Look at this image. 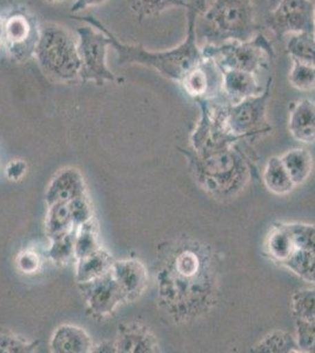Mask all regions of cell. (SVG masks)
<instances>
[{"instance_id":"6da1fadb","label":"cell","mask_w":315,"mask_h":353,"mask_svg":"<svg viewBox=\"0 0 315 353\" xmlns=\"http://www.w3.org/2000/svg\"><path fill=\"white\" fill-rule=\"evenodd\" d=\"M207 0H188L186 8L187 16V34L184 41L176 48L168 51H148L141 45L124 44L116 38L110 28H106L94 16H74L77 21H81L100 31L110 38L111 48L118 53V64H139L154 68L161 76L171 81L181 83L185 76L192 68H196L204 61L205 57L201 51L196 37V17L206 5Z\"/></svg>"},{"instance_id":"7a4b0ae2","label":"cell","mask_w":315,"mask_h":353,"mask_svg":"<svg viewBox=\"0 0 315 353\" xmlns=\"http://www.w3.org/2000/svg\"><path fill=\"white\" fill-rule=\"evenodd\" d=\"M261 31L253 0H207L196 17V37L200 48L247 41Z\"/></svg>"},{"instance_id":"3957f363","label":"cell","mask_w":315,"mask_h":353,"mask_svg":"<svg viewBox=\"0 0 315 353\" xmlns=\"http://www.w3.org/2000/svg\"><path fill=\"white\" fill-rule=\"evenodd\" d=\"M36 59L45 76L59 83L80 79L78 37L57 23H45L40 28Z\"/></svg>"},{"instance_id":"277c9868","label":"cell","mask_w":315,"mask_h":353,"mask_svg":"<svg viewBox=\"0 0 315 353\" xmlns=\"http://www.w3.org/2000/svg\"><path fill=\"white\" fill-rule=\"evenodd\" d=\"M205 58L216 61L221 70H238L258 74L267 70L276 58V51L263 31L247 41H227L201 46Z\"/></svg>"},{"instance_id":"5b68a950","label":"cell","mask_w":315,"mask_h":353,"mask_svg":"<svg viewBox=\"0 0 315 353\" xmlns=\"http://www.w3.org/2000/svg\"><path fill=\"white\" fill-rule=\"evenodd\" d=\"M273 77L268 79L265 91L256 97H250L236 104H227L220 101L223 123L234 136L248 138L260 133L270 132L272 128L266 118V108L271 97Z\"/></svg>"},{"instance_id":"8992f818","label":"cell","mask_w":315,"mask_h":353,"mask_svg":"<svg viewBox=\"0 0 315 353\" xmlns=\"http://www.w3.org/2000/svg\"><path fill=\"white\" fill-rule=\"evenodd\" d=\"M78 51L80 57L79 78L83 81H94L104 85L116 81V77L108 66V51L111 48L110 38L103 31L85 25L77 28Z\"/></svg>"},{"instance_id":"52a82bcc","label":"cell","mask_w":315,"mask_h":353,"mask_svg":"<svg viewBox=\"0 0 315 353\" xmlns=\"http://www.w3.org/2000/svg\"><path fill=\"white\" fill-rule=\"evenodd\" d=\"M4 48L8 58L16 64H24L36 56L41 24L30 10L13 8L5 17Z\"/></svg>"},{"instance_id":"ba28073f","label":"cell","mask_w":315,"mask_h":353,"mask_svg":"<svg viewBox=\"0 0 315 353\" xmlns=\"http://www.w3.org/2000/svg\"><path fill=\"white\" fill-rule=\"evenodd\" d=\"M314 3L311 0H281L270 10L266 26L276 39L299 33H314L313 24Z\"/></svg>"},{"instance_id":"9c48e42d","label":"cell","mask_w":315,"mask_h":353,"mask_svg":"<svg viewBox=\"0 0 315 353\" xmlns=\"http://www.w3.org/2000/svg\"><path fill=\"white\" fill-rule=\"evenodd\" d=\"M221 83L223 70L213 59L205 58L198 66L192 68L180 85L194 99H216L221 97Z\"/></svg>"},{"instance_id":"30bf717a","label":"cell","mask_w":315,"mask_h":353,"mask_svg":"<svg viewBox=\"0 0 315 353\" xmlns=\"http://www.w3.org/2000/svg\"><path fill=\"white\" fill-rule=\"evenodd\" d=\"M81 284L90 309L101 316L113 312L119 303L126 301L111 271L101 277Z\"/></svg>"},{"instance_id":"8fae6325","label":"cell","mask_w":315,"mask_h":353,"mask_svg":"<svg viewBox=\"0 0 315 353\" xmlns=\"http://www.w3.org/2000/svg\"><path fill=\"white\" fill-rule=\"evenodd\" d=\"M265 88L258 81L256 74L238 70H223L221 97L216 99L223 98L227 104H236L250 97L259 96Z\"/></svg>"},{"instance_id":"7c38bea8","label":"cell","mask_w":315,"mask_h":353,"mask_svg":"<svg viewBox=\"0 0 315 353\" xmlns=\"http://www.w3.org/2000/svg\"><path fill=\"white\" fill-rule=\"evenodd\" d=\"M126 301H134L148 286V270L143 263L133 259L116 261L111 269Z\"/></svg>"},{"instance_id":"4fadbf2b","label":"cell","mask_w":315,"mask_h":353,"mask_svg":"<svg viewBox=\"0 0 315 353\" xmlns=\"http://www.w3.org/2000/svg\"><path fill=\"white\" fill-rule=\"evenodd\" d=\"M80 196H85L83 176L77 170L65 169L58 173L48 186L46 201L51 206L57 203H70Z\"/></svg>"},{"instance_id":"5bb4252c","label":"cell","mask_w":315,"mask_h":353,"mask_svg":"<svg viewBox=\"0 0 315 353\" xmlns=\"http://www.w3.org/2000/svg\"><path fill=\"white\" fill-rule=\"evenodd\" d=\"M288 129L296 141L315 143V101L303 99L292 105Z\"/></svg>"},{"instance_id":"9a60e30c","label":"cell","mask_w":315,"mask_h":353,"mask_svg":"<svg viewBox=\"0 0 315 353\" xmlns=\"http://www.w3.org/2000/svg\"><path fill=\"white\" fill-rule=\"evenodd\" d=\"M118 352H158L159 344L148 327L140 324H130L120 331L116 339Z\"/></svg>"},{"instance_id":"2e32d148","label":"cell","mask_w":315,"mask_h":353,"mask_svg":"<svg viewBox=\"0 0 315 353\" xmlns=\"http://www.w3.org/2000/svg\"><path fill=\"white\" fill-rule=\"evenodd\" d=\"M51 347L54 352L86 353L93 351L91 338L84 330L73 325H61L53 333Z\"/></svg>"},{"instance_id":"e0dca14e","label":"cell","mask_w":315,"mask_h":353,"mask_svg":"<svg viewBox=\"0 0 315 353\" xmlns=\"http://www.w3.org/2000/svg\"><path fill=\"white\" fill-rule=\"evenodd\" d=\"M265 250L272 261L283 265L296 250L291 232L285 223L272 225L265 241Z\"/></svg>"},{"instance_id":"ac0fdd59","label":"cell","mask_w":315,"mask_h":353,"mask_svg":"<svg viewBox=\"0 0 315 353\" xmlns=\"http://www.w3.org/2000/svg\"><path fill=\"white\" fill-rule=\"evenodd\" d=\"M263 181L270 192L278 196L288 194L296 188L280 157H271L268 159L263 169Z\"/></svg>"},{"instance_id":"d6986e66","label":"cell","mask_w":315,"mask_h":353,"mask_svg":"<svg viewBox=\"0 0 315 353\" xmlns=\"http://www.w3.org/2000/svg\"><path fill=\"white\" fill-rule=\"evenodd\" d=\"M113 264L114 261L111 256L101 249L96 250V252L91 253L86 257L80 258L77 271L79 284L104 276L111 271Z\"/></svg>"},{"instance_id":"ffe728a7","label":"cell","mask_w":315,"mask_h":353,"mask_svg":"<svg viewBox=\"0 0 315 353\" xmlns=\"http://www.w3.org/2000/svg\"><path fill=\"white\" fill-rule=\"evenodd\" d=\"M285 169L287 170L293 183L301 185L307 181L313 170V158L311 153L303 149L289 150L280 157Z\"/></svg>"},{"instance_id":"44dd1931","label":"cell","mask_w":315,"mask_h":353,"mask_svg":"<svg viewBox=\"0 0 315 353\" xmlns=\"http://www.w3.org/2000/svg\"><path fill=\"white\" fill-rule=\"evenodd\" d=\"M132 14L139 21L159 16L173 8H187L186 0H126Z\"/></svg>"},{"instance_id":"7402d4cb","label":"cell","mask_w":315,"mask_h":353,"mask_svg":"<svg viewBox=\"0 0 315 353\" xmlns=\"http://www.w3.org/2000/svg\"><path fill=\"white\" fill-rule=\"evenodd\" d=\"M73 224L68 203H57L50 206L48 219H46V229L50 238L52 241L64 237L68 233L72 232Z\"/></svg>"},{"instance_id":"603a6c76","label":"cell","mask_w":315,"mask_h":353,"mask_svg":"<svg viewBox=\"0 0 315 353\" xmlns=\"http://www.w3.org/2000/svg\"><path fill=\"white\" fill-rule=\"evenodd\" d=\"M292 61L315 68V38L313 33H299L289 37L286 48Z\"/></svg>"},{"instance_id":"cb8c5ba5","label":"cell","mask_w":315,"mask_h":353,"mask_svg":"<svg viewBox=\"0 0 315 353\" xmlns=\"http://www.w3.org/2000/svg\"><path fill=\"white\" fill-rule=\"evenodd\" d=\"M254 352H300L296 338L285 331H273L253 346Z\"/></svg>"},{"instance_id":"d4e9b609","label":"cell","mask_w":315,"mask_h":353,"mask_svg":"<svg viewBox=\"0 0 315 353\" xmlns=\"http://www.w3.org/2000/svg\"><path fill=\"white\" fill-rule=\"evenodd\" d=\"M281 266L287 268L289 271L296 274L307 283L315 284V254L314 253L296 249L291 257Z\"/></svg>"},{"instance_id":"484cf974","label":"cell","mask_w":315,"mask_h":353,"mask_svg":"<svg viewBox=\"0 0 315 353\" xmlns=\"http://www.w3.org/2000/svg\"><path fill=\"white\" fill-rule=\"evenodd\" d=\"M291 307L296 321H315V288L296 291Z\"/></svg>"},{"instance_id":"4316f807","label":"cell","mask_w":315,"mask_h":353,"mask_svg":"<svg viewBox=\"0 0 315 353\" xmlns=\"http://www.w3.org/2000/svg\"><path fill=\"white\" fill-rule=\"evenodd\" d=\"M80 231L76 236L74 241V256L78 259L86 257L91 253L99 250L98 238H96V230L92 224V219L79 226Z\"/></svg>"},{"instance_id":"83f0119b","label":"cell","mask_w":315,"mask_h":353,"mask_svg":"<svg viewBox=\"0 0 315 353\" xmlns=\"http://www.w3.org/2000/svg\"><path fill=\"white\" fill-rule=\"evenodd\" d=\"M291 71L288 76L289 84L299 91H312L315 88V68L298 61H292Z\"/></svg>"},{"instance_id":"f1b7e54d","label":"cell","mask_w":315,"mask_h":353,"mask_svg":"<svg viewBox=\"0 0 315 353\" xmlns=\"http://www.w3.org/2000/svg\"><path fill=\"white\" fill-rule=\"evenodd\" d=\"M291 232L296 249L315 254V225L306 223H285Z\"/></svg>"},{"instance_id":"f546056e","label":"cell","mask_w":315,"mask_h":353,"mask_svg":"<svg viewBox=\"0 0 315 353\" xmlns=\"http://www.w3.org/2000/svg\"><path fill=\"white\" fill-rule=\"evenodd\" d=\"M296 327L300 352L315 353V321H296Z\"/></svg>"},{"instance_id":"4dcf8cb0","label":"cell","mask_w":315,"mask_h":353,"mask_svg":"<svg viewBox=\"0 0 315 353\" xmlns=\"http://www.w3.org/2000/svg\"><path fill=\"white\" fill-rule=\"evenodd\" d=\"M72 232L68 233L64 237L53 241L52 248L50 250V257L57 263H65L68 258L72 257L74 254V241L76 237Z\"/></svg>"},{"instance_id":"1f68e13d","label":"cell","mask_w":315,"mask_h":353,"mask_svg":"<svg viewBox=\"0 0 315 353\" xmlns=\"http://www.w3.org/2000/svg\"><path fill=\"white\" fill-rule=\"evenodd\" d=\"M68 208L74 226H81L92 219V209L85 196L74 198L68 203Z\"/></svg>"},{"instance_id":"d6a6232c","label":"cell","mask_w":315,"mask_h":353,"mask_svg":"<svg viewBox=\"0 0 315 353\" xmlns=\"http://www.w3.org/2000/svg\"><path fill=\"white\" fill-rule=\"evenodd\" d=\"M36 347L37 343H26L16 336L0 331V352H30Z\"/></svg>"},{"instance_id":"836d02e7","label":"cell","mask_w":315,"mask_h":353,"mask_svg":"<svg viewBox=\"0 0 315 353\" xmlns=\"http://www.w3.org/2000/svg\"><path fill=\"white\" fill-rule=\"evenodd\" d=\"M17 264L21 272L32 274L39 269L40 259L37 253L32 252V251H25L18 256Z\"/></svg>"},{"instance_id":"e575fe53","label":"cell","mask_w":315,"mask_h":353,"mask_svg":"<svg viewBox=\"0 0 315 353\" xmlns=\"http://www.w3.org/2000/svg\"><path fill=\"white\" fill-rule=\"evenodd\" d=\"M8 178L12 179V181H18L21 176H24L26 172V164L24 161H14L12 163H10L8 165Z\"/></svg>"},{"instance_id":"d590c367","label":"cell","mask_w":315,"mask_h":353,"mask_svg":"<svg viewBox=\"0 0 315 353\" xmlns=\"http://www.w3.org/2000/svg\"><path fill=\"white\" fill-rule=\"evenodd\" d=\"M108 1V0H76V3L71 8V11L73 13H79L93 6H100Z\"/></svg>"},{"instance_id":"8d00e7d4","label":"cell","mask_w":315,"mask_h":353,"mask_svg":"<svg viewBox=\"0 0 315 353\" xmlns=\"http://www.w3.org/2000/svg\"><path fill=\"white\" fill-rule=\"evenodd\" d=\"M5 43V19L0 16V48L4 46Z\"/></svg>"},{"instance_id":"74e56055","label":"cell","mask_w":315,"mask_h":353,"mask_svg":"<svg viewBox=\"0 0 315 353\" xmlns=\"http://www.w3.org/2000/svg\"><path fill=\"white\" fill-rule=\"evenodd\" d=\"M281 0H268V8L270 10L276 8V5L279 4Z\"/></svg>"},{"instance_id":"f35d334b","label":"cell","mask_w":315,"mask_h":353,"mask_svg":"<svg viewBox=\"0 0 315 353\" xmlns=\"http://www.w3.org/2000/svg\"><path fill=\"white\" fill-rule=\"evenodd\" d=\"M48 3H52V4H58V3H63V1H66V0H48Z\"/></svg>"},{"instance_id":"ab89813d","label":"cell","mask_w":315,"mask_h":353,"mask_svg":"<svg viewBox=\"0 0 315 353\" xmlns=\"http://www.w3.org/2000/svg\"><path fill=\"white\" fill-rule=\"evenodd\" d=\"M313 24H314V32H315V3H314V11H313Z\"/></svg>"},{"instance_id":"60d3db41","label":"cell","mask_w":315,"mask_h":353,"mask_svg":"<svg viewBox=\"0 0 315 353\" xmlns=\"http://www.w3.org/2000/svg\"><path fill=\"white\" fill-rule=\"evenodd\" d=\"M313 36H314V38H315V32H314V33H313Z\"/></svg>"}]
</instances>
